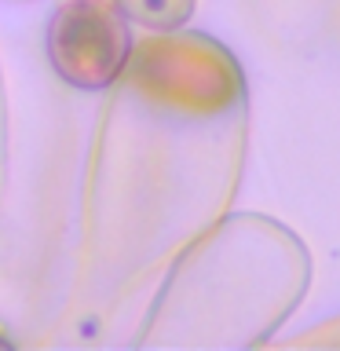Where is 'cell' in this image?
Listing matches in <instances>:
<instances>
[{"mask_svg": "<svg viewBox=\"0 0 340 351\" xmlns=\"http://www.w3.org/2000/svg\"><path fill=\"white\" fill-rule=\"evenodd\" d=\"M62 15L73 22L77 33H70V26H62V22H55V40H70V48L55 44V51H59L55 62L77 55V70L70 73L73 81H88V84L110 81L121 66V55H125V37H121V26L114 22V15L88 4L66 8Z\"/></svg>", "mask_w": 340, "mask_h": 351, "instance_id": "6da1fadb", "label": "cell"}]
</instances>
